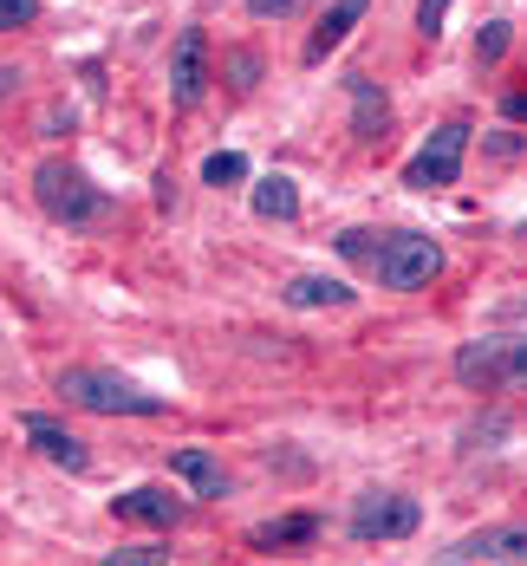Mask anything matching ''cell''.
Wrapping results in <instances>:
<instances>
[{
  "instance_id": "1",
  "label": "cell",
  "mask_w": 527,
  "mask_h": 566,
  "mask_svg": "<svg viewBox=\"0 0 527 566\" xmlns=\"http://www.w3.org/2000/svg\"><path fill=\"white\" fill-rule=\"evenodd\" d=\"M33 202H40L46 222L72 228V234L112 222V189H98L72 157H40V164H33Z\"/></svg>"
},
{
  "instance_id": "2",
  "label": "cell",
  "mask_w": 527,
  "mask_h": 566,
  "mask_svg": "<svg viewBox=\"0 0 527 566\" xmlns=\"http://www.w3.org/2000/svg\"><path fill=\"white\" fill-rule=\"evenodd\" d=\"M59 397L78 403V410H92V417H164L170 410V397L130 385L112 365H65L59 371Z\"/></svg>"
},
{
  "instance_id": "3",
  "label": "cell",
  "mask_w": 527,
  "mask_h": 566,
  "mask_svg": "<svg viewBox=\"0 0 527 566\" xmlns=\"http://www.w3.org/2000/svg\"><path fill=\"white\" fill-rule=\"evenodd\" d=\"M365 274L384 286V293H417V286H430L443 274V248L430 234H417V228H391V234H378Z\"/></svg>"
},
{
  "instance_id": "4",
  "label": "cell",
  "mask_w": 527,
  "mask_h": 566,
  "mask_svg": "<svg viewBox=\"0 0 527 566\" xmlns=\"http://www.w3.org/2000/svg\"><path fill=\"white\" fill-rule=\"evenodd\" d=\"M450 371L475 397L515 391V385H527V339H468V345H456Z\"/></svg>"
},
{
  "instance_id": "5",
  "label": "cell",
  "mask_w": 527,
  "mask_h": 566,
  "mask_svg": "<svg viewBox=\"0 0 527 566\" xmlns=\"http://www.w3.org/2000/svg\"><path fill=\"white\" fill-rule=\"evenodd\" d=\"M346 527H351V541H410L417 527H423V502L417 495H404V489H365L358 502H351L346 514Z\"/></svg>"
},
{
  "instance_id": "6",
  "label": "cell",
  "mask_w": 527,
  "mask_h": 566,
  "mask_svg": "<svg viewBox=\"0 0 527 566\" xmlns=\"http://www.w3.org/2000/svg\"><path fill=\"white\" fill-rule=\"evenodd\" d=\"M463 157H468V124L463 117H450V124H436L423 144H417V157L404 164V189H450L456 176H463Z\"/></svg>"
},
{
  "instance_id": "7",
  "label": "cell",
  "mask_w": 527,
  "mask_h": 566,
  "mask_svg": "<svg viewBox=\"0 0 527 566\" xmlns=\"http://www.w3.org/2000/svg\"><path fill=\"white\" fill-rule=\"evenodd\" d=\"M209 92V33L202 27H182L170 46V105L176 112H196Z\"/></svg>"
},
{
  "instance_id": "8",
  "label": "cell",
  "mask_w": 527,
  "mask_h": 566,
  "mask_svg": "<svg viewBox=\"0 0 527 566\" xmlns=\"http://www.w3.org/2000/svg\"><path fill=\"white\" fill-rule=\"evenodd\" d=\"M443 566H508V560H527V527H475V534H463V541H450L443 554H436Z\"/></svg>"
},
{
  "instance_id": "9",
  "label": "cell",
  "mask_w": 527,
  "mask_h": 566,
  "mask_svg": "<svg viewBox=\"0 0 527 566\" xmlns=\"http://www.w3.org/2000/svg\"><path fill=\"white\" fill-rule=\"evenodd\" d=\"M112 514H117V521H137V527L170 534V527H182V521H189V502H182V495H170V489H157V482H144V489H117Z\"/></svg>"
},
{
  "instance_id": "10",
  "label": "cell",
  "mask_w": 527,
  "mask_h": 566,
  "mask_svg": "<svg viewBox=\"0 0 527 566\" xmlns=\"http://www.w3.org/2000/svg\"><path fill=\"white\" fill-rule=\"evenodd\" d=\"M20 437H27L33 450L46 455L53 469H65V475H85V469H92V450H85V443H78L72 430H65V423L40 417V410H27V417H20Z\"/></svg>"
},
{
  "instance_id": "11",
  "label": "cell",
  "mask_w": 527,
  "mask_h": 566,
  "mask_svg": "<svg viewBox=\"0 0 527 566\" xmlns=\"http://www.w3.org/2000/svg\"><path fill=\"white\" fill-rule=\"evenodd\" d=\"M351 92V144H378L384 130H391V98H384V85L378 78H346Z\"/></svg>"
},
{
  "instance_id": "12",
  "label": "cell",
  "mask_w": 527,
  "mask_h": 566,
  "mask_svg": "<svg viewBox=\"0 0 527 566\" xmlns=\"http://www.w3.org/2000/svg\"><path fill=\"white\" fill-rule=\"evenodd\" d=\"M365 7H371V0H333V7L319 13V27L306 33V65H319V59H333V53H339V46H346L351 33H358Z\"/></svg>"
},
{
  "instance_id": "13",
  "label": "cell",
  "mask_w": 527,
  "mask_h": 566,
  "mask_svg": "<svg viewBox=\"0 0 527 566\" xmlns=\"http://www.w3.org/2000/svg\"><path fill=\"white\" fill-rule=\"evenodd\" d=\"M319 541V514H274L261 527H247L254 554H287V547H313Z\"/></svg>"
},
{
  "instance_id": "14",
  "label": "cell",
  "mask_w": 527,
  "mask_h": 566,
  "mask_svg": "<svg viewBox=\"0 0 527 566\" xmlns=\"http://www.w3.org/2000/svg\"><path fill=\"white\" fill-rule=\"evenodd\" d=\"M281 300H287L293 313H313V306H351L358 293H351L346 281H333V274H293V281L281 286Z\"/></svg>"
},
{
  "instance_id": "15",
  "label": "cell",
  "mask_w": 527,
  "mask_h": 566,
  "mask_svg": "<svg viewBox=\"0 0 527 566\" xmlns=\"http://www.w3.org/2000/svg\"><path fill=\"white\" fill-rule=\"evenodd\" d=\"M170 469L202 495V502H222V495H229V475H222V462L209 450H170Z\"/></svg>"
},
{
  "instance_id": "16",
  "label": "cell",
  "mask_w": 527,
  "mask_h": 566,
  "mask_svg": "<svg viewBox=\"0 0 527 566\" xmlns=\"http://www.w3.org/2000/svg\"><path fill=\"white\" fill-rule=\"evenodd\" d=\"M254 216L261 222H299V182L293 176H261L254 182Z\"/></svg>"
},
{
  "instance_id": "17",
  "label": "cell",
  "mask_w": 527,
  "mask_h": 566,
  "mask_svg": "<svg viewBox=\"0 0 527 566\" xmlns=\"http://www.w3.org/2000/svg\"><path fill=\"white\" fill-rule=\"evenodd\" d=\"M202 182H209V189H234V182H247V157H241V150H215V157H202Z\"/></svg>"
},
{
  "instance_id": "18",
  "label": "cell",
  "mask_w": 527,
  "mask_h": 566,
  "mask_svg": "<svg viewBox=\"0 0 527 566\" xmlns=\"http://www.w3.org/2000/svg\"><path fill=\"white\" fill-rule=\"evenodd\" d=\"M105 566H164V560H176L164 541H130V547H112V554H98Z\"/></svg>"
},
{
  "instance_id": "19",
  "label": "cell",
  "mask_w": 527,
  "mask_h": 566,
  "mask_svg": "<svg viewBox=\"0 0 527 566\" xmlns=\"http://www.w3.org/2000/svg\"><path fill=\"white\" fill-rule=\"evenodd\" d=\"M508 40H515V27H508V20H488V27L475 33V65H495V59L508 53Z\"/></svg>"
},
{
  "instance_id": "20",
  "label": "cell",
  "mask_w": 527,
  "mask_h": 566,
  "mask_svg": "<svg viewBox=\"0 0 527 566\" xmlns=\"http://www.w3.org/2000/svg\"><path fill=\"white\" fill-rule=\"evenodd\" d=\"M443 27H450V0H417V40H423V46H436V40H443Z\"/></svg>"
},
{
  "instance_id": "21",
  "label": "cell",
  "mask_w": 527,
  "mask_h": 566,
  "mask_svg": "<svg viewBox=\"0 0 527 566\" xmlns=\"http://www.w3.org/2000/svg\"><path fill=\"white\" fill-rule=\"evenodd\" d=\"M333 248H339V261H358V268H365V261H371V248H378V234H371V228H339V234H333Z\"/></svg>"
},
{
  "instance_id": "22",
  "label": "cell",
  "mask_w": 527,
  "mask_h": 566,
  "mask_svg": "<svg viewBox=\"0 0 527 566\" xmlns=\"http://www.w3.org/2000/svg\"><path fill=\"white\" fill-rule=\"evenodd\" d=\"M222 65H229V85H234V92H254V85H261V59H254V53H229Z\"/></svg>"
},
{
  "instance_id": "23",
  "label": "cell",
  "mask_w": 527,
  "mask_h": 566,
  "mask_svg": "<svg viewBox=\"0 0 527 566\" xmlns=\"http://www.w3.org/2000/svg\"><path fill=\"white\" fill-rule=\"evenodd\" d=\"M40 20V0H0V33H20Z\"/></svg>"
},
{
  "instance_id": "24",
  "label": "cell",
  "mask_w": 527,
  "mask_h": 566,
  "mask_svg": "<svg viewBox=\"0 0 527 566\" xmlns=\"http://www.w3.org/2000/svg\"><path fill=\"white\" fill-rule=\"evenodd\" d=\"M508 437V417H488V423H468L463 430V450H482V443H502Z\"/></svg>"
},
{
  "instance_id": "25",
  "label": "cell",
  "mask_w": 527,
  "mask_h": 566,
  "mask_svg": "<svg viewBox=\"0 0 527 566\" xmlns=\"http://www.w3.org/2000/svg\"><path fill=\"white\" fill-rule=\"evenodd\" d=\"M306 0H247V13L254 20H287V13H299Z\"/></svg>"
},
{
  "instance_id": "26",
  "label": "cell",
  "mask_w": 527,
  "mask_h": 566,
  "mask_svg": "<svg viewBox=\"0 0 527 566\" xmlns=\"http://www.w3.org/2000/svg\"><path fill=\"white\" fill-rule=\"evenodd\" d=\"M502 117L508 124H527V92H502Z\"/></svg>"
},
{
  "instance_id": "27",
  "label": "cell",
  "mask_w": 527,
  "mask_h": 566,
  "mask_svg": "<svg viewBox=\"0 0 527 566\" xmlns=\"http://www.w3.org/2000/svg\"><path fill=\"white\" fill-rule=\"evenodd\" d=\"M13 85H20V72H13V65H0V98H7Z\"/></svg>"
},
{
  "instance_id": "28",
  "label": "cell",
  "mask_w": 527,
  "mask_h": 566,
  "mask_svg": "<svg viewBox=\"0 0 527 566\" xmlns=\"http://www.w3.org/2000/svg\"><path fill=\"white\" fill-rule=\"evenodd\" d=\"M502 319H527V300H508V306H502Z\"/></svg>"
}]
</instances>
